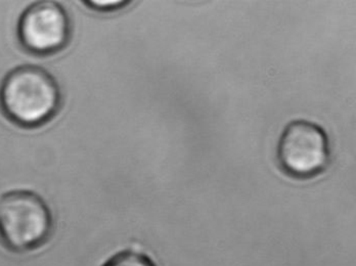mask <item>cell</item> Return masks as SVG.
<instances>
[{
  "mask_svg": "<svg viewBox=\"0 0 356 266\" xmlns=\"http://www.w3.org/2000/svg\"><path fill=\"white\" fill-rule=\"evenodd\" d=\"M53 229V213L36 192L16 190L0 197V241L13 252L40 248Z\"/></svg>",
  "mask_w": 356,
  "mask_h": 266,
  "instance_id": "cell-2",
  "label": "cell"
},
{
  "mask_svg": "<svg viewBox=\"0 0 356 266\" xmlns=\"http://www.w3.org/2000/svg\"><path fill=\"white\" fill-rule=\"evenodd\" d=\"M329 136L316 123L298 119L284 129L277 148L280 167L295 179H312L329 165Z\"/></svg>",
  "mask_w": 356,
  "mask_h": 266,
  "instance_id": "cell-3",
  "label": "cell"
},
{
  "mask_svg": "<svg viewBox=\"0 0 356 266\" xmlns=\"http://www.w3.org/2000/svg\"><path fill=\"white\" fill-rule=\"evenodd\" d=\"M129 4L127 1H88L86 2V6L95 12L99 13H112L121 10Z\"/></svg>",
  "mask_w": 356,
  "mask_h": 266,
  "instance_id": "cell-6",
  "label": "cell"
},
{
  "mask_svg": "<svg viewBox=\"0 0 356 266\" xmlns=\"http://www.w3.org/2000/svg\"><path fill=\"white\" fill-rule=\"evenodd\" d=\"M19 44L36 56L60 53L70 42L71 19L58 2H35L28 6L19 19L17 29Z\"/></svg>",
  "mask_w": 356,
  "mask_h": 266,
  "instance_id": "cell-4",
  "label": "cell"
},
{
  "mask_svg": "<svg viewBox=\"0 0 356 266\" xmlns=\"http://www.w3.org/2000/svg\"><path fill=\"white\" fill-rule=\"evenodd\" d=\"M103 266H157L153 260L143 253L124 251L118 253Z\"/></svg>",
  "mask_w": 356,
  "mask_h": 266,
  "instance_id": "cell-5",
  "label": "cell"
},
{
  "mask_svg": "<svg viewBox=\"0 0 356 266\" xmlns=\"http://www.w3.org/2000/svg\"><path fill=\"white\" fill-rule=\"evenodd\" d=\"M62 105L58 81L47 69L21 65L10 70L0 85V108L23 128L42 126L56 116Z\"/></svg>",
  "mask_w": 356,
  "mask_h": 266,
  "instance_id": "cell-1",
  "label": "cell"
}]
</instances>
